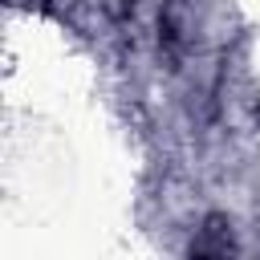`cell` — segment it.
<instances>
[{
	"label": "cell",
	"mask_w": 260,
	"mask_h": 260,
	"mask_svg": "<svg viewBox=\"0 0 260 260\" xmlns=\"http://www.w3.org/2000/svg\"><path fill=\"white\" fill-rule=\"evenodd\" d=\"M134 4H138V0H106V12H110L114 20H122V16L134 12Z\"/></svg>",
	"instance_id": "cell-1"
}]
</instances>
